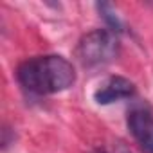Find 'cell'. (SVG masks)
<instances>
[{"instance_id": "5", "label": "cell", "mask_w": 153, "mask_h": 153, "mask_svg": "<svg viewBox=\"0 0 153 153\" xmlns=\"http://www.w3.org/2000/svg\"><path fill=\"white\" fill-rule=\"evenodd\" d=\"M96 7H97L99 15L103 16V20L106 22V25H108L106 29H108V31H112V33H115V34H119V33L124 31V24L121 22V18L117 16L115 9H114L110 4L101 2V4H96Z\"/></svg>"}, {"instance_id": "7", "label": "cell", "mask_w": 153, "mask_h": 153, "mask_svg": "<svg viewBox=\"0 0 153 153\" xmlns=\"http://www.w3.org/2000/svg\"><path fill=\"white\" fill-rule=\"evenodd\" d=\"M117 153H130V151H128V149H124V148H121V149H119Z\"/></svg>"}, {"instance_id": "1", "label": "cell", "mask_w": 153, "mask_h": 153, "mask_svg": "<svg viewBox=\"0 0 153 153\" xmlns=\"http://www.w3.org/2000/svg\"><path fill=\"white\" fill-rule=\"evenodd\" d=\"M16 79L27 94L49 96L70 88L76 83V70L63 56H36L18 65Z\"/></svg>"}, {"instance_id": "6", "label": "cell", "mask_w": 153, "mask_h": 153, "mask_svg": "<svg viewBox=\"0 0 153 153\" xmlns=\"http://www.w3.org/2000/svg\"><path fill=\"white\" fill-rule=\"evenodd\" d=\"M92 153H106V151H105V149H94Z\"/></svg>"}, {"instance_id": "2", "label": "cell", "mask_w": 153, "mask_h": 153, "mask_svg": "<svg viewBox=\"0 0 153 153\" xmlns=\"http://www.w3.org/2000/svg\"><path fill=\"white\" fill-rule=\"evenodd\" d=\"M119 56V38L108 29H94L81 36L76 47V58L85 68L103 67Z\"/></svg>"}, {"instance_id": "3", "label": "cell", "mask_w": 153, "mask_h": 153, "mask_svg": "<svg viewBox=\"0 0 153 153\" xmlns=\"http://www.w3.org/2000/svg\"><path fill=\"white\" fill-rule=\"evenodd\" d=\"M126 124L142 151L153 153V114L146 108H133L128 112Z\"/></svg>"}, {"instance_id": "4", "label": "cell", "mask_w": 153, "mask_h": 153, "mask_svg": "<svg viewBox=\"0 0 153 153\" xmlns=\"http://www.w3.org/2000/svg\"><path fill=\"white\" fill-rule=\"evenodd\" d=\"M135 85L123 76H110L105 81L99 83V87L94 92V101L97 105H112L121 99H130L135 96Z\"/></svg>"}]
</instances>
